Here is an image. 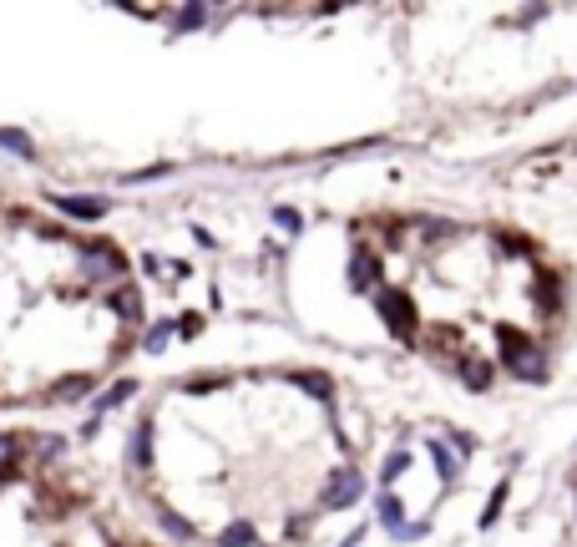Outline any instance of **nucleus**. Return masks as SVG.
<instances>
[{"mask_svg": "<svg viewBox=\"0 0 577 547\" xmlns=\"http://www.w3.org/2000/svg\"><path fill=\"white\" fill-rule=\"evenodd\" d=\"M380 320H385L400 340L410 335V299H405L400 289H380Z\"/></svg>", "mask_w": 577, "mask_h": 547, "instance_id": "39448f33", "label": "nucleus"}, {"mask_svg": "<svg viewBox=\"0 0 577 547\" xmlns=\"http://www.w3.org/2000/svg\"><path fill=\"white\" fill-rule=\"evenodd\" d=\"M375 279H380L375 254H370V249H355V259H350V289H370Z\"/></svg>", "mask_w": 577, "mask_h": 547, "instance_id": "6e6552de", "label": "nucleus"}, {"mask_svg": "<svg viewBox=\"0 0 577 547\" xmlns=\"http://www.w3.org/2000/svg\"><path fill=\"white\" fill-rule=\"evenodd\" d=\"M51 203H56L66 218H81V223H97V218H107V208H112L107 198H71V193H56Z\"/></svg>", "mask_w": 577, "mask_h": 547, "instance_id": "423d86ee", "label": "nucleus"}, {"mask_svg": "<svg viewBox=\"0 0 577 547\" xmlns=\"http://www.w3.org/2000/svg\"><path fill=\"white\" fill-rule=\"evenodd\" d=\"M502 345H507V350H502V365H507L517 380H532V385H537V380H547V350H542L537 340H527V335H512V330H507V335H502Z\"/></svg>", "mask_w": 577, "mask_h": 547, "instance_id": "f257e3e1", "label": "nucleus"}, {"mask_svg": "<svg viewBox=\"0 0 577 547\" xmlns=\"http://www.w3.org/2000/svg\"><path fill=\"white\" fill-rule=\"evenodd\" d=\"M451 446H456V451H466V456H471V436H466V431H451Z\"/></svg>", "mask_w": 577, "mask_h": 547, "instance_id": "393cba45", "label": "nucleus"}, {"mask_svg": "<svg viewBox=\"0 0 577 547\" xmlns=\"http://www.w3.org/2000/svg\"><path fill=\"white\" fill-rule=\"evenodd\" d=\"M127 461H132V472H152V421H137V426H132Z\"/></svg>", "mask_w": 577, "mask_h": 547, "instance_id": "0eeeda50", "label": "nucleus"}, {"mask_svg": "<svg viewBox=\"0 0 577 547\" xmlns=\"http://www.w3.org/2000/svg\"><path fill=\"white\" fill-rule=\"evenodd\" d=\"M208 16H213V11H208V6H183V11H178V16H173V21H178V31H198V26H203V21H208Z\"/></svg>", "mask_w": 577, "mask_h": 547, "instance_id": "dca6fc26", "label": "nucleus"}, {"mask_svg": "<svg viewBox=\"0 0 577 547\" xmlns=\"http://www.w3.org/2000/svg\"><path fill=\"white\" fill-rule=\"evenodd\" d=\"M92 390V375H66V380H56V401H81Z\"/></svg>", "mask_w": 577, "mask_h": 547, "instance_id": "9b49d317", "label": "nucleus"}, {"mask_svg": "<svg viewBox=\"0 0 577 547\" xmlns=\"http://www.w3.org/2000/svg\"><path fill=\"white\" fill-rule=\"evenodd\" d=\"M157 522H162V527H168L173 537H193V522H183V517H178V512H168V507H162V512H157Z\"/></svg>", "mask_w": 577, "mask_h": 547, "instance_id": "6ab92c4d", "label": "nucleus"}, {"mask_svg": "<svg viewBox=\"0 0 577 547\" xmlns=\"http://www.w3.org/2000/svg\"><path fill=\"white\" fill-rule=\"evenodd\" d=\"M502 497H507V482H497V492H491V502H486V512H481V527H491V522H497V512H502Z\"/></svg>", "mask_w": 577, "mask_h": 547, "instance_id": "412c9836", "label": "nucleus"}, {"mask_svg": "<svg viewBox=\"0 0 577 547\" xmlns=\"http://www.w3.org/2000/svg\"><path fill=\"white\" fill-rule=\"evenodd\" d=\"M426 451H431V456H436V466H441V482H446V487H451V482H456V477H461V466H456V456H451V451H446V446H441V441H426Z\"/></svg>", "mask_w": 577, "mask_h": 547, "instance_id": "ddd939ff", "label": "nucleus"}, {"mask_svg": "<svg viewBox=\"0 0 577 547\" xmlns=\"http://www.w3.org/2000/svg\"><path fill=\"white\" fill-rule=\"evenodd\" d=\"M122 254L112 244H81V274L87 279H122Z\"/></svg>", "mask_w": 577, "mask_h": 547, "instance_id": "f03ea898", "label": "nucleus"}, {"mask_svg": "<svg viewBox=\"0 0 577 547\" xmlns=\"http://www.w3.org/2000/svg\"><path fill=\"white\" fill-rule=\"evenodd\" d=\"M249 542H254V527H249V522H233V527L218 537V547H249Z\"/></svg>", "mask_w": 577, "mask_h": 547, "instance_id": "f3484780", "label": "nucleus"}, {"mask_svg": "<svg viewBox=\"0 0 577 547\" xmlns=\"http://www.w3.org/2000/svg\"><path fill=\"white\" fill-rule=\"evenodd\" d=\"M107 304L117 309L122 320H142V299H137V289H117V294H112Z\"/></svg>", "mask_w": 577, "mask_h": 547, "instance_id": "f8f14e48", "label": "nucleus"}, {"mask_svg": "<svg viewBox=\"0 0 577 547\" xmlns=\"http://www.w3.org/2000/svg\"><path fill=\"white\" fill-rule=\"evenodd\" d=\"M299 385H309V396H319V401H329V380L324 375H294Z\"/></svg>", "mask_w": 577, "mask_h": 547, "instance_id": "4be33fe9", "label": "nucleus"}, {"mask_svg": "<svg viewBox=\"0 0 577 547\" xmlns=\"http://www.w3.org/2000/svg\"><path fill=\"white\" fill-rule=\"evenodd\" d=\"M405 466H410V451H395V456H390V461H385V472H380V482H385V487H390V482H395V477H400V472H405Z\"/></svg>", "mask_w": 577, "mask_h": 547, "instance_id": "aec40b11", "label": "nucleus"}, {"mask_svg": "<svg viewBox=\"0 0 577 547\" xmlns=\"http://www.w3.org/2000/svg\"><path fill=\"white\" fill-rule=\"evenodd\" d=\"M274 218H279V223H284L289 233H299V228H304V218H299L294 208H274Z\"/></svg>", "mask_w": 577, "mask_h": 547, "instance_id": "5701e85b", "label": "nucleus"}, {"mask_svg": "<svg viewBox=\"0 0 577 547\" xmlns=\"http://www.w3.org/2000/svg\"><path fill=\"white\" fill-rule=\"evenodd\" d=\"M360 492H365V477L360 472H335L329 477V492H324V512H340V507H355L360 502Z\"/></svg>", "mask_w": 577, "mask_h": 547, "instance_id": "20e7f679", "label": "nucleus"}, {"mask_svg": "<svg viewBox=\"0 0 577 547\" xmlns=\"http://www.w3.org/2000/svg\"><path fill=\"white\" fill-rule=\"evenodd\" d=\"M461 375L471 380V390H486V385H491V365H481V360H471V365H461Z\"/></svg>", "mask_w": 577, "mask_h": 547, "instance_id": "a211bd4d", "label": "nucleus"}, {"mask_svg": "<svg viewBox=\"0 0 577 547\" xmlns=\"http://www.w3.org/2000/svg\"><path fill=\"white\" fill-rule=\"evenodd\" d=\"M168 335H173V320H157V325L142 335V350H147V355H162V345H168Z\"/></svg>", "mask_w": 577, "mask_h": 547, "instance_id": "2eb2a0df", "label": "nucleus"}, {"mask_svg": "<svg viewBox=\"0 0 577 547\" xmlns=\"http://www.w3.org/2000/svg\"><path fill=\"white\" fill-rule=\"evenodd\" d=\"M132 390H137V380H117L107 396H97V421L107 416V411H117V406H127L132 401Z\"/></svg>", "mask_w": 577, "mask_h": 547, "instance_id": "1a4fd4ad", "label": "nucleus"}, {"mask_svg": "<svg viewBox=\"0 0 577 547\" xmlns=\"http://www.w3.org/2000/svg\"><path fill=\"white\" fill-rule=\"evenodd\" d=\"M0 147L16 152V158H36V142H31L21 127H0Z\"/></svg>", "mask_w": 577, "mask_h": 547, "instance_id": "9d476101", "label": "nucleus"}, {"mask_svg": "<svg viewBox=\"0 0 577 547\" xmlns=\"http://www.w3.org/2000/svg\"><path fill=\"white\" fill-rule=\"evenodd\" d=\"M16 461H21V436L0 431V472H16Z\"/></svg>", "mask_w": 577, "mask_h": 547, "instance_id": "4468645a", "label": "nucleus"}, {"mask_svg": "<svg viewBox=\"0 0 577 547\" xmlns=\"http://www.w3.org/2000/svg\"><path fill=\"white\" fill-rule=\"evenodd\" d=\"M61 446H66V441H61V436H46V441H41V446H36V451H41V456H46V461H51V456H61Z\"/></svg>", "mask_w": 577, "mask_h": 547, "instance_id": "b1692460", "label": "nucleus"}, {"mask_svg": "<svg viewBox=\"0 0 577 547\" xmlns=\"http://www.w3.org/2000/svg\"><path fill=\"white\" fill-rule=\"evenodd\" d=\"M380 522H385V532L400 537V542H416V537H426V527H431V522H405V507H400L395 492H380Z\"/></svg>", "mask_w": 577, "mask_h": 547, "instance_id": "7ed1b4c3", "label": "nucleus"}]
</instances>
